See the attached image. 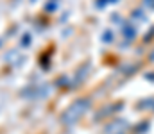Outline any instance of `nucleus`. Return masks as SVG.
Wrapping results in <instances>:
<instances>
[]
</instances>
